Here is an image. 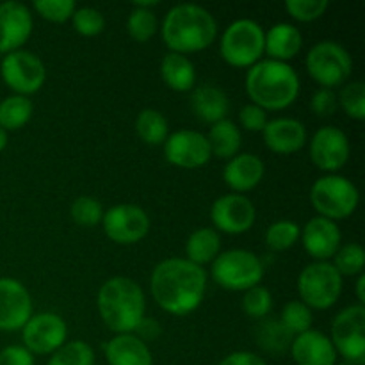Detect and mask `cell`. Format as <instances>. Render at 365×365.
<instances>
[{"label": "cell", "mask_w": 365, "mask_h": 365, "mask_svg": "<svg viewBox=\"0 0 365 365\" xmlns=\"http://www.w3.org/2000/svg\"><path fill=\"white\" fill-rule=\"evenodd\" d=\"M34 27L32 13L25 4L9 0L0 4V53L21 50Z\"/></svg>", "instance_id": "18"}, {"label": "cell", "mask_w": 365, "mask_h": 365, "mask_svg": "<svg viewBox=\"0 0 365 365\" xmlns=\"http://www.w3.org/2000/svg\"><path fill=\"white\" fill-rule=\"evenodd\" d=\"M164 157L171 166L182 170H196L210 160V148L205 134L182 128L168 135L164 141Z\"/></svg>", "instance_id": "15"}, {"label": "cell", "mask_w": 365, "mask_h": 365, "mask_svg": "<svg viewBox=\"0 0 365 365\" xmlns=\"http://www.w3.org/2000/svg\"><path fill=\"white\" fill-rule=\"evenodd\" d=\"M264 145L278 155H291L307 145V128L296 118H274L262 130Z\"/></svg>", "instance_id": "20"}, {"label": "cell", "mask_w": 365, "mask_h": 365, "mask_svg": "<svg viewBox=\"0 0 365 365\" xmlns=\"http://www.w3.org/2000/svg\"><path fill=\"white\" fill-rule=\"evenodd\" d=\"M328 7H330L328 0H287L285 2V11L289 16L302 24L319 20L321 16H324Z\"/></svg>", "instance_id": "42"}, {"label": "cell", "mask_w": 365, "mask_h": 365, "mask_svg": "<svg viewBox=\"0 0 365 365\" xmlns=\"http://www.w3.org/2000/svg\"><path fill=\"white\" fill-rule=\"evenodd\" d=\"M221 253V237L214 228H198L185 242V259L203 267L212 264Z\"/></svg>", "instance_id": "28"}, {"label": "cell", "mask_w": 365, "mask_h": 365, "mask_svg": "<svg viewBox=\"0 0 365 365\" xmlns=\"http://www.w3.org/2000/svg\"><path fill=\"white\" fill-rule=\"evenodd\" d=\"M127 31L134 41L146 43L157 34L159 31V21L152 9H143V7H132L127 20Z\"/></svg>", "instance_id": "34"}, {"label": "cell", "mask_w": 365, "mask_h": 365, "mask_svg": "<svg viewBox=\"0 0 365 365\" xmlns=\"http://www.w3.org/2000/svg\"><path fill=\"white\" fill-rule=\"evenodd\" d=\"M331 266L337 269V273L344 277H359L364 273L365 267V252L359 242H346L341 245L337 253L334 255Z\"/></svg>", "instance_id": "32"}, {"label": "cell", "mask_w": 365, "mask_h": 365, "mask_svg": "<svg viewBox=\"0 0 365 365\" xmlns=\"http://www.w3.org/2000/svg\"><path fill=\"white\" fill-rule=\"evenodd\" d=\"M34 106L29 96L11 95L0 102V127L6 132L20 130L31 121Z\"/></svg>", "instance_id": "30"}, {"label": "cell", "mask_w": 365, "mask_h": 365, "mask_svg": "<svg viewBox=\"0 0 365 365\" xmlns=\"http://www.w3.org/2000/svg\"><path fill=\"white\" fill-rule=\"evenodd\" d=\"M245 89L252 103L269 113L291 107L298 100L302 82L289 63L260 59L246 71Z\"/></svg>", "instance_id": "3"}, {"label": "cell", "mask_w": 365, "mask_h": 365, "mask_svg": "<svg viewBox=\"0 0 365 365\" xmlns=\"http://www.w3.org/2000/svg\"><path fill=\"white\" fill-rule=\"evenodd\" d=\"M160 78L173 91H192L196 86V68L187 56L170 52L160 61Z\"/></svg>", "instance_id": "26"}, {"label": "cell", "mask_w": 365, "mask_h": 365, "mask_svg": "<svg viewBox=\"0 0 365 365\" xmlns=\"http://www.w3.org/2000/svg\"><path fill=\"white\" fill-rule=\"evenodd\" d=\"M264 264L259 257L248 250H228L221 252L210 264V277L225 291L246 292L248 289L260 285Z\"/></svg>", "instance_id": "5"}, {"label": "cell", "mask_w": 365, "mask_h": 365, "mask_svg": "<svg viewBox=\"0 0 365 365\" xmlns=\"http://www.w3.org/2000/svg\"><path fill=\"white\" fill-rule=\"evenodd\" d=\"M191 109L203 123H217L227 120L230 110V100L227 93L212 84L196 86L191 91Z\"/></svg>", "instance_id": "25"}, {"label": "cell", "mask_w": 365, "mask_h": 365, "mask_svg": "<svg viewBox=\"0 0 365 365\" xmlns=\"http://www.w3.org/2000/svg\"><path fill=\"white\" fill-rule=\"evenodd\" d=\"M271 309H273V296L264 285H255L242 296V310L252 319H264Z\"/></svg>", "instance_id": "40"}, {"label": "cell", "mask_w": 365, "mask_h": 365, "mask_svg": "<svg viewBox=\"0 0 365 365\" xmlns=\"http://www.w3.org/2000/svg\"><path fill=\"white\" fill-rule=\"evenodd\" d=\"M356 299H359V305H365V274H359L356 277Z\"/></svg>", "instance_id": "47"}, {"label": "cell", "mask_w": 365, "mask_h": 365, "mask_svg": "<svg viewBox=\"0 0 365 365\" xmlns=\"http://www.w3.org/2000/svg\"><path fill=\"white\" fill-rule=\"evenodd\" d=\"M299 302L310 310H328L342 294V277L331 262H312L298 277Z\"/></svg>", "instance_id": "9"}, {"label": "cell", "mask_w": 365, "mask_h": 365, "mask_svg": "<svg viewBox=\"0 0 365 365\" xmlns=\"http://www.w3.org/2000/svg\"><path fill=\"white\" fill-rule=\"evenodd\" d=\"M292 339L294 335L280 321L267 319L257 327V344L271 355H282V353L289 351Z\"/></svg>", "instance_id": "31"}, {"label": "cell", "mask_w": 365, "mask_h": 365, "mask_svg": "<svg viewBox=\"0 0 365 365\" xmlns=\"http://www.w3.org/2000/svg\"><path fill=\"white\" fill-rule=\"evenodd\" d=\"M302 245L314 262H330L342 245L341 228L335 221L316 216L302 228Z\"/></svg>", "instance_id": "19"}, {"label": "cell", "mask_w": 365, "mask_h": 365, "mask_svg": "<svg viewBox=\"0 0 365 365\" xmlns=\"http://www.w3.org/2000/svg\"><path fill=\"white\" fill-rule=\"evenodd\" d=\"M150 217L145 209L132 203L110 207L103 212L102 227L107 237L121 246H130L143 241L150 232Z\"/></svg>", "instance_id": "13"}, {"label": "cell", "mask_w": 365, "mask_h": 365, "mask_svg": "<svg viewBox=\"0 0 365 365\" xmlns=\"http://www.w3.org/2000/svg\"><path fill=\"white\" fill-rule=\"evenodd\" d=\"M2 81L14 95L29 96L38 93L46 81V68L36 53L29 50H16L6 53L0 64Z\"/></svg>", "instance_id": "10"}, {"label": "cell", "mask_w": 365, "mask_h": 365, "mask_svg": "<svg viewBox=\"0 0 365 365\" xmlns=\"http://www.w3.org/2000/svg\"><path fill=\"white\" fill-rule=\"evenodd\" d=\"M68 324L59 314H32L31 319L21 328L24 348L32 355H52L61 346L66 344Z\"/></svg>", "instance_id": "12"}, {"label": "cell", "mask_w": 365, "mask_h": 365, "mask_svg": "<svg viewBox=\"0 0 365 365\" xmlns=\"http://www.w3.org/2000/svg\"><path fill=\"white\" fill-rule=\"evenodd\" d=\"M103 207L95 196H78L73 203H71V220L78 225V227H95V225L102 223L103 217Z\"/></svg>", "instance_id": "38"}, {"label": "cell", "mask_w": 365, "mask_h": 365, "mask_svg": "<svg viewBox=\"0 0 365 365\" xmlns=\"http://www.w3.org/2000/svg\"><path fill=\"white\" fill-rule=\"evenodd\" d=\"M330 341L337 355L355 364L365 360V307L351 305L331 321Z\"/></svg>", "instance_id": "11"}, {"label": "cell", "mask_w": 365, "mask_h": 365, "mask_svg": "<svg viewBox=\"0 0 365 365\" xmlns=\"http://www.w3.org/2000/svg\"><path fill=\"white\" fill-rule=\"evenodd\" d=\"M310 109L316 116L319 118H330L334 116L335 110L339 109L337 93L334 89L319 88L310 98Z\"/></svg>", "instance_id": "43"}, {"label": "cell", "mask_w": 365, "mask_h": 365, "mask_svg": "<svg viewBox=\"0 0 365 365\" xmlns=\"http://www.w3.org/2000/svg\"><path fill=\"white\" fill-rule=\"evenodd\" d=\"M96 307L110 331L116 335L134 334L145 319L146 298L138 282L127 277H114L100 287Z\"/></svg>", "instance_id": "4"}, {"label": "cell", "mask_w": 365, "mask_h": 365, "mask_svg": "<svg viewBox=\"0 0 365 365\" xmlns=\"http://www.w3.org/2000/svg\"><path fill=\"white\" fill-rule=\"evenodd\" d=\"M264 173H266V164L255 153H237L227 160V166L223 170V180L232 192L253 191L257 185L262 182Z\"/></svg>", "instance_id": "22"}, {"label": "cell", "mask_w": 365, "mask_h": 365, "mask_svg": "<svg viewBox=\"0 0 365 365\" xmlns=\"http://www.w3.org/2000/svg\"><path fill=\"white\" fill-rule=\"evenodd\" d=\"M264 36L266 31L255 20L239 18L221 36V57L234 68H252L264 57Z\"/></svg>", "instance_id": "7"}, {"label": "cell", "mask_w": 365, "mask_h": 365, "mask_svg": "<svg viewBox=\"0 0 365 365\" xmlns=\"http://www.w3.org/2000/svg\"><path fill=\"white\" fill-rule=\"evenodd\" d=\"M71 25L77 34L84 36V38H93V36L103 32L106 16L102 14V11L95 9V7H77L71 16Z\"/></svg>", "instance_id": "39"}, {"label": "cell", "mask_w": 365, "mask_h": 365, "mask_svg": "<svg viewBox=\"0 0 365 365\" xmlns=\"http://www.w3.org/2000/svg\"><path fill=\"white\" fill-rule=\"evenodd\" d=\"M339 107L355 121L365 120V84L362 81L346 82L337 95Z\"/></svg>", "instance_id": "36"}, {"label": "cell", "mask_w": 365, "mask_h": 365, "mask_svg": "<svg viewBox=\"0 0 365 365\" xmlns=\"http://www.w3.org/2000/svg\"><path fill=\"white\" fill-rule=\"evenodd\" d=\"M303 46V36L292 24H274L273 27L267 29L264 36V53L267 59L280 61V63H289L299 53Z\"/></svg>", "instance_id": "23"}, {"label": "cell", "mask_w": 365, "mask_h": 365, "mask_svg": "<svg viewBox=\"0 0 365 365\" xmlns=\"http://www.w3.org/2000/svg\"><path fill=\"white\" fill-rule=\"evenodd\" d=\"M307 71L321 88L334 89L344 86L351 77V53L337 41H319L309 50L305 59Z\"/></svg>", "instance_id": "8"}, {"label": "cell", "mask_w": 365, "mask_h": 365, "mask_svg": "<svg viewBox=\"0 0 365 365\" xmlns=\"http://www.w3.org/2000/svg\"><path fill=\"white\" fill-rule=\"evenodd\" d=\"M32 316L27 287L14 278H0V331H18Z\"/></svg>", "instance_id": "17"}, {"label": "cell", "mask_w": 365, "mask_h": 365, "mask_svg": "<svg viewBox=\"0 0 365 365\" xmlns=\"http://www.w3.org/2000/svg\"><path fill=\"white\" fill-rule=\"evenodd\" d=\"M360 202V192L349 178L337 173H327L314 182L310 203L321 217L341 221L351 216Z\"/></svg>", "instance_id": "6"}, {"label": "cell", "mask_w": 365, "mask_h": 365, "mask_svg": "<svg viewBox=\"0 0 365 365\" xmlns=\"http://www.w3.org/2000/svg\"><path fill=\"white\" fill-rule=\"evenodd\" d=\"M302 227L291 220L274 221L266 230V245L273 252H285L299 241Z\"/></svg>", "instance_id": "33"}, {"label": "cell", "mask_w": 365, "mask_h": 365, "mask_svg": "<svg viewBox=\"0 0 365 365\" xmlns=\"http://www.w3.org/2000/svg\"><path fill=\"white\" fill-rule=\"evenodd\" d=\"M291 355L296 365H335L337 351L330 337L319 330H309L292 339Z\"/></svg>", "instance_id": "21"}, {"label": "cell", "mask_w": 365, "mask_h": 365, "mask_svg": "<svg viewBox=\"0 0 365 365\" xmlns=\"http://www.w3.org/2000/svg\"><path fill=\"white\" fill-rule=\"evenodd\" d=\"M210 220L220 232L228 235L246 234L255 225L257 209L252 200L245 195L230 192L223 195L212 203Z\"/></svg>", "instance_id": "16"}, {"label": "cell", "mask_w": 365, "mask_h": 365, "mask_svg": "<svg viewBox=\"0 0 365 365\" xmlns=\"http://www.w3.org/2000/svg\"><path fill=\"white\" fill-rule=\"evenodd\" d=\"M46 365H95V353L88 342L71 341L52 353Z\"/></svg>", "instance_id": "35"}, {"label": "cell", "mask_w": 365, "mask_h": 365, "mask_svg": "<svg viewBox=\"0 0 365 365\" xmlns=\"http://www.w3.org/2000/svg\"><path fill=\"white\" fill-rule=\"evenodd\" d=\"M7 146V132L0 127V152Z\"/></svg>", "instance_id": "48"}, {"label": "cell", "mask_w": 365, "mask_h": 365, "mask_svg": "<svg viewBox=\"0 0 365 365\" xmlns=\"http://www.w3.org/2000/svg\"><path fill=\"white\" fill-rule=\"evenodd\" d=\"M309 152L316 168L328 173H335L342 170L349 160L351 145H349L348 135L341 128L327 125V127L317 128L316 134L312 135Z\"/></svg>", "instance_id": "14"}, {"label": "cell", "mask_w": 365, "mask_h": 365, "mask_svg": "<svg viewBox=\"0 0 365 365\" xmlns=\"http://www.w3.org/2000/svg\"><path fill=\"white\" fill-rule=\"evenodd\" d=\"M280 323L296 337V335L312 330L314 314L305 303H302L299 299H294V302H289L282 309Z\"/></svg>", "instance_id": "37"}, {"label": "cell", "mask_w": 365, "mask_h": 365, "mask_svg": "<svg viewBox=\"0 0 365 365\" xmlns=\"http://www.w3.org/2000/svg\"><path fill=\"white\" fill-rule=\"evenodd\" d=\"M32 7L43 20L52 21V24H64L71 20L77 4L73 0H36Z\"/></svg>", "instance_id": "41"}, {"label": "cell", "mask_w": 365, "mask_h": 365, "mask_svg": "<svg viewBox=\"0 0 365 365\" xmlns=\"http://www.w3.org/2000/svg\"><path fill=\"white\" fill-rule=\"evenodd\" d=\"M0 365H34V355L24 346H7L0 351Z\"/></svg>", "instance_id": "45"}, {"label": "cell", "mask_w": 365, "mask_h": 365, "mask_svg": "<svg viewBox=\"0 0 365 365\" xmlns=\"http://www.w3.org/2000/svg\"><path fill=\"white\" fill-rule=\"evenodd\" d=\"M135 134L150 146L164 145L170 135V125L166 116L157 109H143L135 118Z\"/></svg>", "instance_id": "29"}, {"label": "cell", "mask_w": 365, "mask_h": 365, "mask_svg": "<svg viewBox=\"0 0 365 365\" xmlns=\"http://www.w3.org/2000/svg\"><path fill=\"white\" fill-rule=\"evenodd\" d=\"M106 360L109 365H153L148 344L135 334L114 335L106 344Z\"/></svg>", "instance_id": "24"}, {"label": "cell", "mask_w": 365, "mask_h": 365, "mask_svg": "<svg viewBox=\"0 0 365 365\" xmlns=\"http://www.w3.org/2000/svg\"><path fill=\"white\" fill-rule=\"evenodd\" d=\"M207 271L187 259L171 257L157 264L150 277V291L164 312L189 316L202 305L207 292Z\"/></svg>", "instance_id": "1"}, {"label": "cell", "mask_w": 365, "mask_h": 365, "mask_svg": "<svg viewBox=\"0 0 365 365\" xmlns=\"http://www.w3.org/2000/svg\"><path fill=\"white\" fill-rule=\"evenodd\" d=\"M205 138L209 141L210 155L221 160H230L232 157L237 155L242 145L241 130L228 118L210 125V130Z\"/></svg>", "instance_id": "27"}, {"label": "cell", "mask_w": 365, "mask_h": 365, "mask_svg": "<svg viewBox=\"0 0 365 365\" xmlns=\"http://www.w3.org/2000/svg\"><path fill=\"white\" fill-rule=\"evenodd\" d=\"M159 31L170 52L187 56L202 52L216 41L217 21L203 6L184 2L168 11Z\"/></svg>", "instance_id": "2"}, {"label": "cell", "mask_w": 365, "mask_h": 365, "mask_svg": "<svg viewBox=\"0 0 365 365\" xmlns=\"http://www.w3.org/2000/svg\"><path fill=\"white\" fill-rule=\"evenodd\" d=\"M217 365H267L262 356L250 351H235L225 356Z\"/></svg>", "instance_id": "46"}, {"label": "cell", "mask_w": 365, "mask_h": 365, "mask_svg": "<svg viewBox=\"0 0 365 365\" xmlns=\"http://www.w3.org/2000/svg\"><path fill=\"white\" fill-rule=\"evenodd\" d=\"M267 113L260 109L255 103H246L241 110H239V123L245 130L248 132H262L267 123Z\"/></svg>", "instance_id": "44"}]
</instances>
